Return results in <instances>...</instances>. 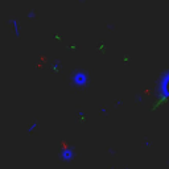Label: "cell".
<instances>
[{
	"label": "cell",
	"mask_w": 169,
	"mask_h": 169,
	"mask_svg": "<svg viewBox=\"0 0 169 169\" xmlns=\"http://www.w3.org/2000/svg\"><path fill=\"white\" fill-rule=\"evenodd\" d=\"M27 17H28V19H35V17H36V12H35L33 9L29 11V12H28V15H27Z\"/></svg>",
	"instance_id": "8992f818"
},
{
	"label": "cell",
	"mask_w": 169,
	"mask_h": 169,
	"mask_svg": "<svg viewBox=\"0 0 169 169\" xmlns=\"http://www.w3.org/2000/svg\"><path fill=\"white\" fill-rule=\"evenodd\" d=\"M50 69H52L53 71L58 73V71H59V69H61V65H59L58 61H54V62H52V66H50Z\"/></svg>",
	"instance_id": "5b68a950"
},
{
	"label": "cell",
	"mask_w": 169,
	"mask_h": 169,
	"mask_svg": "<svg viewBox=\"0 0 169 169\" xmlns=\"http://www.w3.org/2000/svg\"><path fill=\"white\" fill-rule=\"evenodd\" d=\"M81 1H83V0H81Z\"/></svg>",
	"instance_id": "ba28073f"
},
{
	"label": "cell",
	"mask_w": 169,
	"mask_h": 169,
	"mask_svg": "<svg viewBox=\"0 0 169 169\" xmlns=\"http://www.w3.org/2000/svg\"><path fill=\"white\" fill-rule=\"evenodd\" d=\"M156 100L157 104L169 102V67L160 74L156 83Z\"/></svg>",
	"instance_id": "6da1fadb"
},
{
	"label": "cell",
	"mask_w": 169,
	"mask_h": 169,
	"mask_svg": "<svg viewBox=\"0 0 169 169\" xmlns=\"http://www.w3.org/2000/svg\"><path fill=\"white\" fill-rule=\"evenodd\" d=\"M9 25L12 27V29H13L15 37L19 38L21 36V29H20V24H19V21L16 20V19H11V20H9Z\"/></svg>",
	"instance_id": "277c9868"
},
{
	"label": "cell",
	"mask_w": 169,
	"mask_h": 169,
	"mask_svg": "<svg viewBox=\"0 0 169 169\" xmlns=\"http://www.w3.org/2000/svg\"><path fill=\"white\" fill-rule=\"evenodd\" d=\"M69 81L74 89H86L90 85V74L85 69H74L69 77Z\"/></svg>",
	"instance_id": "7a4b0ae2"
},
{
	"label": "cell",
	"mask_w": 169,
	"mask_h": 169,
	"mask_svg": "<svg viewBox=\"0 0 169 169\" xmlns=\"http://www.w3.org/2000/svg\"><path fill=\"white\" fill-rule=\"evenodd\" d=\"M74 156H75L74 151L71 148H69V147H65L62 149V152H61V160H63V161H71L74 159Z\"/></svg>",
	"instance_id": "3957f363"
},
{
	"label": "cell",
	"mask_w": 169,
	"mask_h": 169,
	"mask_svg": "<svg viewBox=\"0 0 169 169\" xmlns=\"http://www.w3.org/2000/svg\"><path fill=\"white\" fill-rule=\"evenodd\" d=\"M36 127H37V123H36V122H35V123H33V124H32L31 127H29V130H28V131H29V132H31V131H33V130H35Z\"/></svg>",
	"instance_id": "52a82bcc"
}]
</instances>
